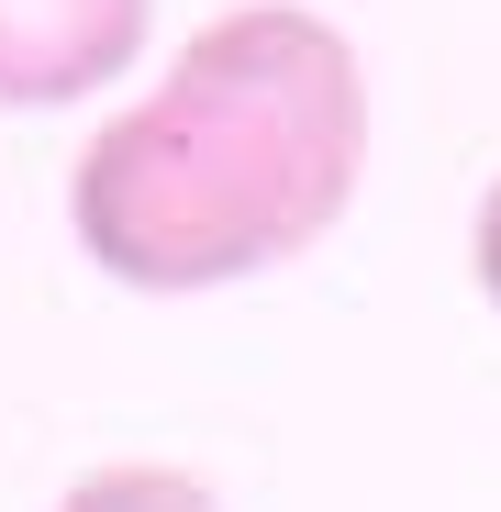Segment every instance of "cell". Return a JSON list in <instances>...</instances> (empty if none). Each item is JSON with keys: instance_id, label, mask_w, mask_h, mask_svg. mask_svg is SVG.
Instances as JSON below:
<instances>
[{"instance_id": "6da1fadb", "label": "cell", "mask_w": 501, "mask_h": 512, "mask_svg": "<svg viewBox=\"0 0 501 512\" xmlns=\"http://www.w3.org/2000/svg\"><path fill=\"white\" fill-rule=\"evenodd\" d=\"M368 179V56L301 0H234L67 167V234L145 301L312 256Z\"/></svg>"}, {"instance_id": "7a4b0ae2", "label": "cell", "mask_w": 501, "mask_h": 512, "mask_svg": "<svg viewBox=\"0 0 501 512\" xmlns=\"http://www.w3.org/2000/svg\"><path fill=\"white\" fill-rule=\"evenodd\" d=\"M156 0H0V112H67L134 78Z\"/></svg>"}, {"instance_id": "3957f363", "label": "cell", "mask_w": 501, "mask_h": 512, "mask_svg": "<svg viewBox=\"0 0 501 512\" xmlns=\"http://www.w3.org/2000/svg\"><path fill=\"white\" fill-rule=\"evenodd\" d=\"M56 512H223V490L179 457H101L56 490Z\"/></svg>"}, {"instance_id": "277c9868", "label": "cell", "mask_w": 501, "mask_h": 512, "mask_svg": "<svg viewBox=\"0 0 501 512\" xmlns=\"http://www.w3.org/2000/svg\"><path fill=\"white\" fill-rule=\"evenodd\" d=\"M468 279H479V301L501 312V167H490V190H479V212H468Z\"/></svg>"}]
</instances>
